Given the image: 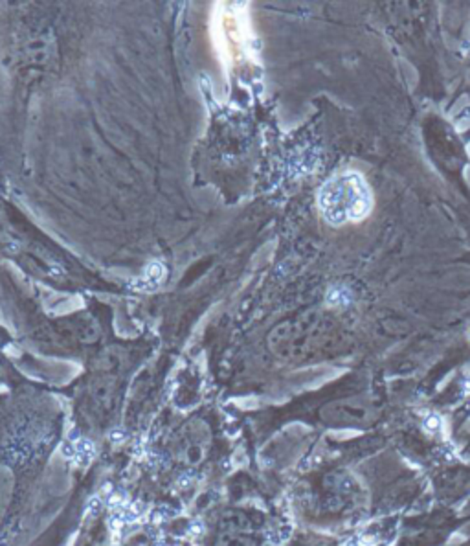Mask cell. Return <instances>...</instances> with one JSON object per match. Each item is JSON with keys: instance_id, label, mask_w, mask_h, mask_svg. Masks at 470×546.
Listing matches in <instances>:
<instances>
[{"instance_id": "6da1fadb", "label": "cell", "mask_w": 470, "mask_h": 546, "mask_svg": "<svg viewBox=\"0 0 470 546\" xmlns=\"http://www.w3.org/2000/svg\"><path fill=\"white\" fill-rule=\"evenodd\" d=\"M321 216L331 225L362 221L369 216L373 195L366 179L357 172H344L323 184L318 195Z\"/></svg>"}, {"instance_id": "7a4b0ae2", "label": "cell", "mask_w": 470, "mask_h": 546, "mask_svg": "<svg viewBox=\"0 0 470 546\" xmlns=\"http://www.w3.org/2000/svg\"><path fill=\"white\" fill-rule=\"evenodd\" d=\"M15 489H17L15 473L8 465H0V523H4L8 517L9 508L15 501Z\"/></svg>"}]
</instances>
